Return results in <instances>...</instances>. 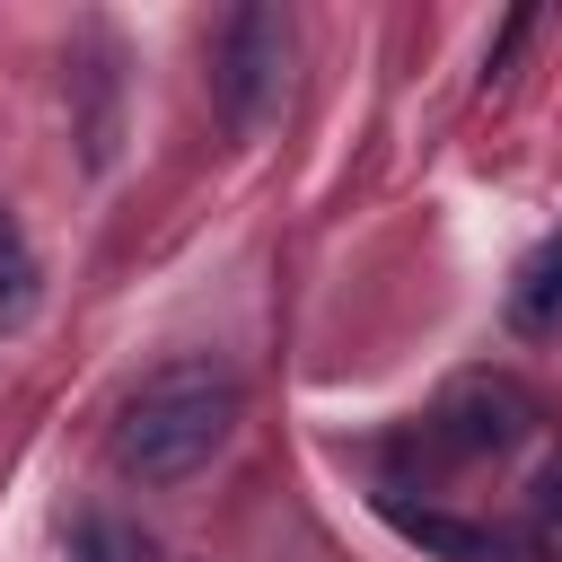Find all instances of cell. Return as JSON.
Wrapping results in <instances>:
<instances>
[{"label": "cell", "instance_id": "ba28073f", "mask_svg": "<svg viewBox=\"0 0 562 562\" xmlns=\"http://www.w3.org/2000/svg\"><path fill=\"white\" fill-rule=\"evenodd\" d=\"M527 509H536V544L562 562V448L536 465V483H527Z\"/></svg>", "mask_w": 562, "mask_h": 562}, {"label": "cell", "instance_id": "52a82bcc", "mask_svg": "<svg viewBox=\"0 0 562 562\" xmlns=\"http://www.w3.org/2000/svg\"><path fill=\"white\" fill-rule=\"evenodd\" d=\"M70 562H158V544H149L132 518H114V509H88V518L70 527Z\"/></svg>", "mask_w": 562, "mask_h": 562}, {"label": "cell", "instance_id": "6da1fadb", "mask_svg": "<svg viewBox=\"0 0 562 562\" xmlns=\"http://www.w3.org/2000/svg\"><path fill=\"white\" fill-rule=\"evenodd\" d=\"M228 430H237V378L220 360H167L114 413V465L132 483H184L228 448Z\"/></svg>", "mask_w": 562, "mask_h": 562}, {"label": "cell", "instance_id": "277c9868", "mask_svg": "<svg viewBox=\"0 0 562 562\" xmlns=\"http://www.w3.org/2000/svg\"><path fill=\"white\" fill-rule=\"evenodd\" d=\"M386 518H395V536L430 544L439 562H518V536H501V527H474V518H448V509H413L395 492H386Z\"/></svg>", "mask_w": 562, "mask_h": 562}, {"label": "cell", "instance_id": "3957f363", "mask_svg": "<svg viewBox=\"0 0 562 562\" xmlns=\"http://www.w3.org/2000/svg\"><path fill=\"white\" fill-rule=\"evenodd\" d=\"M527 430H536V395H527L518 378L474 369V378H457V386L422 413L413 457H430V465H474V457H509Z\"/></svg>", "mask_w": 562, "mask_h": 562}, {"label": "cell", "instance_id": "5b68a950", "mask_svg": "<svg viewBox=\"0 0 562 562\" xmlns=\"http://www.w3.org/2000/svg\"><path fill=\"white\" fill-rule=\"evenodd\" d=\"M35 307H44V263H35L26 220L0 202V342H9V334H26V325H35Z\"/></svg>", "mask_w": 562, "mask_h": 562}, {"label": "cell", "instance_id": "7a4b0ae2", "mask_svg": "<svg viewBox=\"0 0 562 562\" xmlns=\"http://www.w3.org/2000/svg\"><path fill=\"white\" fill-rule=\"evenodd\" d=\"M281 88H290V9H263V0L228 9L211 26V105H220V123L237 140L263 132Z\"/></svg>", "mask_w": 562, "mask_h": 562}, {"label": "cell", "instance_id": "8992f818", "mask_svg": "<svg viewBox=\"0 0 562 562\" xmlns=\"http://www.w3.org/2000/svg\"><path fill=\"white\" fill-rule=\"evenodd\" d=\"M509 325L518 334H562V237L527 255V272L509 281Z\"/></svg>", "mask_w": 562, "mask_h": 562}]
</instances>
